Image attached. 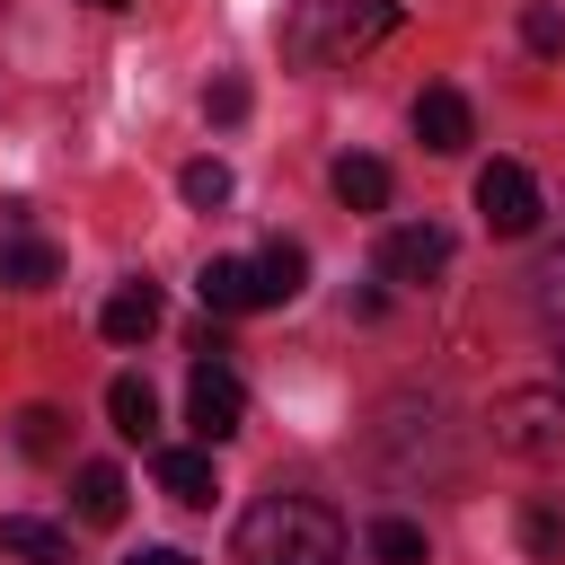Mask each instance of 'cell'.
<instances>
[{"label": "cell", "instance_id": "obj_10", "mask_svg": "<svg viewBox=\"0 0 565 565\" xmlns=\"http://www.w3.org/2000/svg\"><path fill=\"white\" fill-rule=\"evenodd\" d=\"M194 282H203V309H212V318H247V309H256V274H247V256H212Z\"/></svg>", "mask_w": 565, "mask_h": 565}, {"label": "cell", "instance_id": "obj_15", "mask_svg": "<svg viewBox=\"0 0 565 565\" xmlns=\"http://www.w3.org/2000/svg\"><path fill=\"white\" fill-rule=\"evenodd\" d=\"M159 486H168L177 503H212V494H221L212 450H159Z\"/></svg>", "mask_w": 565, "mask_h": 565}, {"label": "cell", "instance_id": "obj_2", "mask_svg": "<svg viewBox=\"0 0 565 565\" xmlns=\"http://www.w3.org/2000/svg\"><path fill=\"white\" fill-rule=\"evenodd\" d=\"M397 18H406L397 0H309L300 26H291V53H335V62H353V53L388 44Z\"/></svg>", "mask_w": 565, "mask_h": 565}, {"label": "cell", "instance_id": "obj_22", "mask_svg": "<svg viewBox=\"0 0 565 565\" xmlns=\"http://www.w3.org/2000/svg\"><path fill=\"white\" fill-rule=\"evenodd\" d=\"M521 44H530V53H565V9H556V0H530V9H521Z\"/></svg>", "mask_w": 565, "mask_h": 565}, {"label": "cell", "instance_id": "obj_14", "mask_svg": "<svg viewBox=\"0 0 565 565\" xmlns=\"http://www.w3.org/2000/svg\"><path fill=\"white\" fill-rule=\"evenodd\" d=\"M335 203H344V212H380V203H388V168L362 159V150H344V159H335Z\"/></svg>", "mask_w": 565, "mask_h": 565}, {"label": "cell", "instance_id": "obj_13", "mask_svg": "<svg viewBox=\"0 0 565 565\" xmlns=\"http://www.w3.org/2000/svg\"><path fill=\"white\" fill-rule=\"evenodd\" d=\"M124 494H132V486H124L115 459H88V468H79V521H88V530H115V521H124Z\"/></svg>", "mask_w": 565, "mask_h": 565}, {"label": "cell", "instance_id": "obj_26", "mask_svg": "<svg viewBox=\"0 0 565 565\" xmlns=\"http://www.w3.org/2000/svg\"><path fill=\"white\" fill-rule=\"evenodd\" d=\"M556 388H565V380H556Z\"/></svg>", "mask_w": 565, "mask_h": 565}, {"label": "cell", "instance_id": "obj_4", "mask_svg": "<svg viewBox=\"0 0 565 565\" xmlns=\"http://www.w3.org/2000/svg\"><path fill=\"white\" fill-rule=\"evenodd\" d=\"M477 221H486L494 238H530V230H539V177H530L521 159L477 168Z\"/></svg>", "mask_w": 565, "mask_h": 565}, {"label": "cell", "instance_id": "obj_11", "mask_svg": "<svg viewBox=\"0 0 565 565\" xmlns=\"http://www.w3.org/2000/svg\"><path fill=\"white\" fill-rule=\"evenodd\" d=\"M150 327H159V291H150V282H124V291L97 309V335H106V344H141Z\"/></svg>", "mask_w": 565, "mask_h": 565}, {"label": "cell", "instance_id": "obj_20", "mask_svg": "<svg viewBox=\"0 0 565 565\" xmlns=\"http://www.w3.org/2000/svg\"><path fill=\"white\" fill-rule=\"evenodd\" d=\"M521 547H530L539 565H556V556H565V503H530V512H521Z\"/></svg>", "mask_w": 565, "mask_h": 565}, {"label": "cell", "instance_id": "obj_12", "mask_svg": "<svg viewBox=\"0 0 565 565\" xmlns=\"http://www.w3.org/2000/svg\"><path fill=\"white\" fill-rule=\"evenodd\" d=\"M106 415H115L124 441H150V433H159V397H150V380H141V371L106 380Z\"/></svg>", "mask_w": 565, "mask_h": 565}, {"label": "cell", "instance_id": "obj_8", "mask_svg": "<svg viewBox=\"0 0 565 565\" xmlns=\"http://www.w3.org/2000/svg\"><path fill=\"white\" fill-rule=\"evenodd\" d=\"M415 141H424L433 159L468 150V97H459V88H424V97H415Z\"/></svg>", "mask_w": 565, "mask_h": 565}, {"label": "cell", "instance_id": "obj_19", "mask_svg": "<svg viewBox=\"0 0 565 565\" xmlns=\"http://www.w3.org/2000/svg\"><path fill=\"white\" fill-rule=\"evenodd\" d=\"M177 194H185L194 212H221V203L238 194V177H230L221 159H185V177H177Z\"/></svg>", "mask_w": 565, "mask_h": 565}, {"label": "cell", "instance_id": "obj_24", "mask_svg": "<svg viewBox=\"0 0 565 565\" xmlns=\"http://www.w3.org/2000/svg\"><path fill=\"white\" fill-rule=\"evenodd\" d=\"M124 565H194V556H185V547H132Z\"/></svg>", "mask_w": 565, "mask_h": 565}, {"label": "cell", "instance_id": "obj_17", "mask_svg": "<svg viewBox=\"0 0 565 565\" xmlns=\"http://www.w3.org/2000/svg\"><path fill=\"white\" fill-rule=\"evenodd\" d=\"M362 539H371L380 565H424V521H406V512H380Z\"/></svg>", "mask_w": 565, "mask_h": 565}, {"label": "cell", "instance_id": "obj_23", "mask_svg": "<svg viewBox=\"0 0 565 565\" xmlns=\"http://www.w3.org/2000/svg\"><path fill=\"white\" fill-rule=\"evenodd\" d=\"M203 115H212V124H238V115H247V79H212V88H203Z\"/></svg>", "mask_w": 565, "mask_h": 565}, {"label": "cell", "instance_id": "obj_3", "mask_svg": "<svg viewBox=\"0 0 565 565\" xmlns=\"http://www.w3.org/2000/svg\"><path fill=\"white\" fill-rule=\"evenodd\" d=\"M486 424H494V441H503L512 459L565 468V388H503V397L486 406Z\"/></svg>", "mask_w": 565, "mask_h": 565}, {"label": "cell", "instance_id": "obj_25", "mask_svg": "<svg viewBox=\"0 0 565 565\" xmlns=\"http://www.w3.org/2000/svg\"><path fill=\"white\" fill-rule=\"evenodd\" d=\"M97 9H124V0H97Z\"/></svg>", "mask_w": 565, "mask_h": 565}, {"label": "cell", "instance_id": "obj_7", "mask_svg": "<svg viewBox=\"0 0 565 565\" xmlns=\"http://www.w3.org/2000/svg\"><path fill=\"white\" fill-rule=\"evenodd\" d=\"M247 274H256V309H282V300H300V282H309V247H300V238H265V247L247 256Z\"/></svg>", "mask_w": 565, "mask_h": 565}, {"label": "cell", "instance_id": "obj_18", "mask_svg": "<svg viewBox=\"0 0 565 565\" xmlns=\"http://www.w3.org/2000/svg\"><path fill=\"white\" fill-rule=\"evenodd\" d=\"M62 274V256L44 247V238H9V256H0V282H18V291H44Z\"/></svg>", "mask_w": 565, "mask_h": 565}, {"label": "cell", "instance_id": "obj_16", "mask_svg": "<svg viewBox=\"0 0 565 565\" xmlns=\"http://www.w3.org/2000/svg\"><path fill=\"white\" fill-rule=\"evenodd\" d=\"M18 450L26 459H62L71 450V415L62 406H18Z\"/></svg>", "mask_w": 565, "mask_h": 565}, {"label": "cell", "instance_id": "obj_21", "mask_svg": "<svg viewBox=\"0 0 565 565\" xmlns=\"http://www.w3.org/2000/svg\"><path fill=\"white\" fill-rule=\"evenodd\" d=\"M530 300H539V318H547V327H556V344H565V247H547V256H539Z\"/></svg>", "mask_w": 565, "mask_h": 565}, {"label": "cell", "instance_id": "obj_9", "mask_svg": "<svg viewBox=\"0 0 565 565\" xmlns=\"http://www.w3.org/2000/svg\"><path fill=\"white\" fill-rule=\"evenodd\" d=\"M0 556H18V565H71V530H53L35 512H0Z\"/></svg>", "mask_w": 565, "mask_h": 565}, {"label": "cell", "instance_id": "obj_1", "mask_svg": "<svg viewBox=\"0 0 565 565\" xmlns=\"http://www.w3.org/2000/svg\"><path fill=\"white\" fill-rule=\"evenodd\" d=\"M238 565H344V521L318 494H265L238 521Z\"/></svg>", "mask_w": 565, "mask_h": 565}, {"label": "cell", "instance_id": "obj_5", "mask_svg": "<svg viewBox=\"0 0 565 565\" xmlns=\"http://www.w3.org/2000/svg\"><path fill=\"white\" fill-rule=\"evenodd\" d=\"M185 424H194V441L203 450H221L238 424H247V388H238V371L212 353V362H194V388H185Z\"/></svg>", "mask_w": 565, "mask_h": 565}, {"label": "cell", "instance_id": "obj_6", "mask_svg": "<svg viewBox=\"0 0 565 565\" xmlns=\"http://www.w3.org/2000/svg\"><path fill=\"white\" fill-rule=\"evenodd\" d=\"M441 265H450V230L441 221H406V230L380 238V274L388 282H433Z\"/></svg>", "mask_w": 565, "mask_h": 565}]
</instances>
